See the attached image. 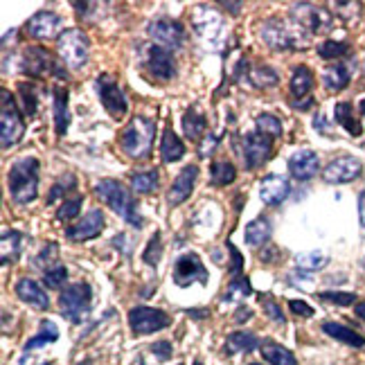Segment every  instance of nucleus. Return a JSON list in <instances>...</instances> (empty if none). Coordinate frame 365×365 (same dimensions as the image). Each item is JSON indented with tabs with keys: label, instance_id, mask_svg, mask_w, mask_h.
I'll return each mask as SVG.
<instances>
[{
	"label": "nucleus",
	"instance_id": "393cba45",
	"mask_svg": "<svg viewBox=\"0 0 365 365\" xmlns=\"http://www.w3.org/2000/svg\"><path fill=\"white\" fill-rule=\"evenodd\" d=\"M322 331L331 336L334 341H341V343H345L349 347H356V349H365V336H361L352 327L341 325V322H325V325H322Z\"/></svg>",
	"mask_w": 365,
	"mask_h": 365
},
{
	"label": "nucleus",
	"instance_id": "4be33fe9",
	"mask_svg": "<svg viewBox=\"0 0 365 365\" xmlns=\"http://www.w3.org/2000/svg\"><path fill=\"white\" fill-rule=\"evenodd\" d=\"M16 296L25 304L38 309V312H46V309H50L48 293L43 291V287H41L38 282H34V279H30V277H23L16 282Z\"/></svg>",
	"mask_w": 365,
	"mask_h": 365
},
{
	"label": "nucleus",
	"instance_id": "e2e57ef3",
	"mask_svg": "<svg viewBox=\"0 0 365 365\" xmlns=\"http://www.w3.org/2000/svg\"><path fill=\"white\" fill-rule=\"evenodd\" d=\"M250 365H259V363H250Z\"/></svg>",
	"mask_w": 365,
	"mask_h": 365
},
{
	"label": "nucleus",
	"instance_id": "864d4df0",
	"mask_svg": "<svg viewBox=\"0 0 365 365\" xmlns=\"http://www.w3.org/2000/svg\"><path fill=\"white\" fill-rule=\"evenodd\" d=\"M215 145H217V138L215 135H205V143L201 147V158H210V153H212Z\"/></svg>",
	"mask_w": 365,
	"mask_h": 365
},
{
	"label": "nucleus",
	"instance_id": "c85d7f7f",
	"mask_svg": "<svg viewBox=\"0 0 365 365\" xmlns=\"http://www.w3.org/2000/svg\"><path fill=\"white\" fill-rule=\"evenodd\" d=\"M205 129H207V118L203 110L199 106L187 108L185 115H182V131H185V135L190 140H201Z\"/></svg>",
	"mask_w": 365,
	"mask_h": 365
},
{
	"label": "nucleus",
	"instance_id": "f03ea898",
	"mask_svg": "<svg viewBox=\"0 0 365 365\" xmlns=\"http://www.w3.org/2000/svg\"><path fill=\"white\" fill-rule=\"evenodd\" d=\"M95 194L100 196V199L113 210L118 217H122L126 223H131V226L140 228L143 226V219L138 215V205H135V199L131 192H126V187L122 182L113 180V178H104L95 185Z\"/></svg>",
	"mask_w": 365,
	"mask_h": 365
},
{
	"label": "nucleus",
	"instance_id": "a18cd8bd",
	"mask_svg": "<svg viewBox=\"0 0 365 365\" xmlns=\"http://www.w3.org/2000/svg\"><path fill=\"white\" fill-rule=\"evenodd\" d=\"M160 257H163V246H160V232H156L149 240V244H147V250L143 252V259L149 264V266H158V262H160Z\"/></svg>",
	"mask_w": 365,
	"mask_h": 365
},
{
	"label": "nucleus",
	"instance_id": "2f4dec72",
	"mask_svg": "<svg viewBox=\"0 0 365 365\" xmlns=\"http://www.w3.org/2000/svg\"><path fill=\"white\" fill-rule=\"evenodd\" d=\"M262 356L271 365H298L296 356H293L287 347H282L279 343H273V341L262 343Z\"/></svg>",
	"mask_w": 365,
	"mask_h": 365
},
{
	"label": "nucleus",
	"instance_id": "ddd939ff",
	"mask_svg": "<svg viewBox=\"0 0 365 365\" xmlns=\"http://www.w3.org/2000/svg\"><path fill=\"white\" fill-rule=\"evenodd\" d=\"M21 70L27 73L30 77H46V75H57V77H66L63 70L57 68L54 59L50 57V52L46 48H27L23 52L21 59Z\"/></svg>",
	"mask_w": 365,
	"mask_h": 365
},
{
	"label": "nucleus",
	"instance_id": "69168bd1",
	"mask_svg": "<svg viewBox=\"0 0 365 365\" xmlns=\"http://www.w3.org/2000/svg\"><path fill=\"white\" fill-rule=\"evenodd\" d=\"M363 66H365V61H363Z\"/></svg>",
	"mask_w": 365,
	"mask_h": 365
},
{
	"label": "nucleus",
	"instance_id": "13d9d810",
	"mask_svg": "<svg viewBox=\"0 0 365 365\" xmlns=\"http://www.w3.org/2000/svg\"><path fill=\"white\" fill-rule=\"evenodd\" d=\"M77 365H93V361H91V359H86V361H81V363H77Z\"/></svg>",
	"mask_w": 365,
	"mask_h": 365
},
{
	"label": "nucleus",
	"instance_id": "052dcab7",
	"mask_svg": "<svg viewBox=\"0 0 365 365\" xmlns=\"http://www.w3.org/2000/svg\"><path fill=\"white\" fill-rule=\"evenodd\" d=\"M192 365H203V363H201V361H194Z\"/></svg>",
	"mask_w": 365,
	"mask_h": 365
},
{
	"label": "nucleus",
	"instance_id": "3c124183",
	"mask_svg": "<svg viewBox=\"0 0 365 365\" xmlns=\"http://www.w3.org/2000/svg\"><path fill=\"white\" fill-rule=\"evenodd\" d=\"M149 349L156 354L158 361H170L172 359V343L170 341H158V343H153Z\"/></svg>",
	"mask_w": 365,
	"mask_h": 365
},
{
	"label": "nucleus",
	"instance_id": "de8ad7c7",
	"mask_svg": "<svg viewBox=\"0 0 365 365\" xmlns=\"http://www.w3.org/2000/svg\"><path fill=\"white\" fill-rule=\"evenodd\" d=\"M262 307H264V314L269 316L273 322H277V325H284V314H282V307H279L271 296H264L262 298Z\"/></svg>",
	"mask_w": 365,
	"mask_h": 365
},
{
	"label": "nucleus",
	"instance_id": "b1692460",
	"mask_svg": "<svg viewBox=\"0 0 365 365\" xmlns=\"http://www.w3.org/2000/svg\"><path fill=\"white\" fill-rule=\"evenodd\" d=\"M349 79H352V70H349L347 63H334L327 66L325 73H322V83L329 93H341L347 88Z\"/></svg>",
	"mask_w": 365,
	"mask_h": 365
},
{
	"label": "nucleus",
	"instance_id": "7ed1b4c3",
	"mask_svg": "<svg viewBox=\"0 0 365 365\" xmlns=\"http://www.w3.org/2000/svg\"><path fill=\"white\" fill-rule=\"evenodd\" d=\"M156 138V124L145 115H135L120 133V147L129 158H147Z\"/></svg>",
	"mask_w": 365,
	"mask_h": 365
},
{
	"label": "nucleus",
	"instance_id": "72a5a7b5",
	"mask_svg": "<svg viewBox=\"0 0 365 365\" xmlns=\"http://www.w3.org/2000/svg\"><path fill=\"white\" fill-rule=\"evenodd\" d=\"M246 77L255 88H271L277 83V75L275 70L269 66H257V68H248L246 63Z\"/></svg>",
	"mask_w": 365,
	"mask_h": 365
},
{
	"label": "nucleus",
	"instance_id": "1a4fd4ad",
	"mask_svg": "<svg viewBox=\"0 0 365 365\" xmlns=\"http://www.w3.org/2000/svg\"><path fill=\"white\" fill-rule=\"evenodd\" d=\"M172 325V318L163 309L153 307H133L129 312V327L135 336H147L153 331L167 329Z\"/></svg>",
	"mask_w": 365,
	"mask_h": 365
},
{
	"label": "nucleus",
	"instance_id": "58836bf2",
	"mask_svg": "<svg viewBox=\"0 0 365 365\" xmlns=\"http://www.w3.org/2000/svg\"><path fill=\"white\" fill-rule=\"evenodd\" d=\"M347 52H349V46L343 43V41H325V43L318 46V57L327 59V61L341 59V57H345Z\"/></svg>",
	"mask_w": 365,
	"mask_h": 365
},
{
	"label": "nucleus",
	"instance_id": "473e14b6",
	"mask_svg": "<svg viewBox=\"0 0 365 365\" xmlns=\"http://www.w3.org/2000/svg\"><path fill=\"white\" fill-rule=\"evenodd\" d=\"M235 178H237V170L228 160H217V163H212V167H210V180H212V185H217V187L230 185V182H235Z\"/></svg>",
	"mask_w": 365,
	"mask_h": 365
},
{
	"label": "nucleus",
	"instance_id": "2eb2a0df",
	"mask_svg": "<svg viewBox=\"0 0 365 365\" xmlns=\"http://www.w3.org/2000/svg\"><path fill=\"white\" fill-rule=\"evenodd\" d=\"M363 172V163L354 156H341L331 160L325 172H322V178L331 185H345V182H352L354 178H359V174Z\"/></svg>",
	"mask_w": 365,
	"mask_h": 365
},
{
	"label": "nucleus",
	"instance_id": "c03bdc74",
	"mask_svg": "<svg viewBox=\"0 0 365 365\" xmlns=\"http://www.w3.org/2000/svg\"><path fill=\"white\" fill-rule=\"evenodd\" d=\"M66 279H68V269L61 264L52 266V269H46V273H43V282L48 289H59Z\"/></svg>",
	"mask_w": 365,
	"mask_h": 365
},
{
	"label": "nucleus",
	"instance_id": "09e8293b",
	"mask_svg": "<svg viewBox=\"0 0 365 365\" xmlns=\"http://www.w3.org/2000/svg\"><path fill=\"white\" fill-rule=\"evenodd\" d=\"M226 246H228V252H230V262H228L230 266H228V273L237 279V277L242 275V271H244V257H242V252L235 248V244H232V242H228Z\"/></svg>",
	"mask_w": 365,
	"mask_h": 365
},
{
	"label": "nucleus",
	"instance_id": "9b49d317",
	"mask_svg": "<svg viewBox=\"0 0 365 365\" xmlns=\"http://www.w3.org/2000/svg\"><path fill=\"white\" fill-rule=\"evenodd\" d=\"M172 277H174V284H178V287H190L192 282L205 284L207 282V269L196 252H185V255H180L176 259Z\"/></svg>",
	"mask_w": 365,
	"mask_h": 365
},
{
	"label": "nucleus",
	"instance_id": "e433bc0d",
	"mask_svg": "<svg viewBox=\"0 0 365 365\" xmlns=\"http://www.w3.org/2000/svg\"><path fill=\"white\" fill-rule=\"evenodd\" d=\"M252 293L250 279L248 277H237L230 282L228 291L223 293V302H237V300H246Z\"/></svg>",
	"mask_w": 365,
	"mask_h": 365
},
{
	"label": "nucleus",
	"instance_id": "5fc2aeb1",
	"mask_svg": "<svg viewBox=\"0 0 365 365\" xmlns=\"http://www.w3.org/2000/svg\"><path fill=\"white\" fill-rule=\"evenodd\" d=\"M250 316H252V312L248 307H240L235 314V322H246V320H250Z\"/></svg>",
	"mask_w": 365,
	"mask_h": 365
},
{
	"label": "nucleus",
	"instance_id": "bf43d9fd",
	"mask_svg": "<svg viewBox=\"0 0 365 365\" xmlns=\"http://www.w3.org/2000/svg\"><path fill=\"white\" fill-rule=\"evenodd\" d=\"M361 115H365V100L361 102Z\"/></svg>",
	"mask_w": 365,
	"mask_h": 365
},
{
	"label": "nucleus",
	"instance_id": "5701e85b",
	"mask_svg": "<svg viewBox=\"0 0 365 365\" xmlns=\"http://www.w3.org/2000/svg\"><path fill=\"white\" fill-rule=\"evenodd\" d=\"M52 97H54V129H57V135H66L68 126H70V108H68V88L63 86H54L52 88Z\"/></svg>",
	"mask_w": 365,
	"mask_h": 365
},
{
	"label": "nucleus",
	"instance_id": "412c9836",
	"mask_svg": "<svg viewBox=\"0 0 365 365\" xmlns=\"http://www.w3.org/2000/svg\"><path fill=\"white\" fill-rule=\"evenodd\" d=\"M291 194V185L289 180L277 176V174H271L266 176L262 182H259V199L266 203V205H279L282 201L289 199Z\"/></svg>",
	"mask_w": 365,
	"mask_h": 365
},
{
	"label": "nucleus",
	"instance_id": "37998d69",
	"mask_svg": "<svg viewBox=\"0 0 365 365\" xmlns=\"http://www.w3.org/2000/svg\"><path fill=\"white\" fill-rule=\"evenodd\" d=\"M19 95H21L23 106H25V115L34 118L36 115V108H38V100H36L34 86H32V83H21V86H19Z\"/></svg>",
	"mask_w": 365,
	"mask_h": 365
},
{
	"label": "nucleus",
	"instance_id": "a878e982",
	"mask_svg": "<svg viewBox=\"0 0 365 365\" xmlns=\"http://www.w3.org/2000/svg\"><path fill=\"white\" fill-rule=\"evenodd\" d=\"M271 221L266 219V217H257V219H252L248 226H246V230H244V240H246V244L248 246H252V248H259V246H264L266 242L271 240Z\"/></svg>",
	"mask_w": 365,
	"mask_h": 365
},
{
	"label": "nucleus",
	"instance_id": "6e6552de",
	"mask_svg": "<svg viewBox=\"0 0 365 365\" xmlns=\"http://www.w3.org/2000/svg\"><path fill=\"white\" fill-rule=\"evenodd\" d=\"M0 133H3V149L19 145L25 135V120L16 106V100L3 91V110H0Z\"/></svg>",
	"mask_w": 365,
	"mask_h": 365
},
{
	"label": "nucleus",
	"instance_id": "f8f14e48",
	"mask_svg": "<svg viewBox=\"0 0 365 365\" xmlns=\"http://www.w3.org/2000/svg\"><path fill=\"white\" fill-rule=\"evenodd\" d=\"M149 36L167 50H178L185 43V27L174 19H156L149 25Z\"/></svg>",
	"mask_w": 365,
	"mask_h": 365
},
{
	"label": "nucleus",
	"instance_id": "6e6d98bb",
	"mask_svg": "<svg viewBox=\"0 0 365 365\" xmlns=\"http://www.w3.org/2000/svg\"><path fill=\"white\" fill-rule=\"evenodd\" d=\"M359 219H361L363 228H365V190H363L361 196H359Z\"/></svg>",
	"mask_w": 365,
	"mask_h": 365
},
{
	"label": "nucleus",
	"instance_id": "20e7f679",
	"mask_svg": "<svg viewBox=\"0 0 365 365\" xmlns=\"http://www.w3.org/2000/svg\"><path fill=\"white\" fill-rule=\"evenodd\" d=\"M304 30L298 23H287L282 19H269L262 25V41L273 50H296L307 43ZM302 50V48H300Z\"/></svg>",
	"mask_w": 365,
	"mask_h": 365
},
{
	"label": "nucleus",
	"instance_id": "0eeeda50",
	"mask_svg": "<svg viewBox=\"0 0 365 365\" xmlns=\"http://www.w3.org/2000/svg\"><path fill=\"white\" fill-rule=\"evenodd\" d=\"M61 314L73 320V322H81L83 316L91 312V304H93V289L86 282H77V284H68L61 291Z\"/></svg>",
	"mask_w": 365,
	"mask_h": 365
},
{
	"label": "nucleus",
	"instance_id": "f257e3e1",
	"mask_svg": "<svg viewBox=\"0 0 365 365\" xmlns=\"http://www.w3.org/2000/svg\"><path fill=\"white\" fill-rule=\"evenodd\" d=\"M7 185L14 203H32L38 196V160L27 156L14 163L7 174Z\"/></svg>",
	"mask_w": 365,
	"mask_h": 365
},
{
	"label": "nucleus",
	"instance_id": "49530a36",
	"mask_svg": "<svg viewBox=\"0 0 365 365\" xmlns=\"http://www.w3.org/2000/svg\"><path fill=\"white\" fill-rule=\"evenodd\" d=\"M320 300L339 304V307H349V304H354L356 296H354V293H345V291H322Z\"/></svg>",
	"mask_w": 365,
	"mask_h": 365
},
{
	"label": "nucleus",
	"instance_id": "603ef678",
	"mask_svg": "<svg viewBox=\"0 0 365 365\" xmlns=\"http://www.w3.org/2000/svg\"><path fill=\"white\" fill-rule=\"evenodd\" d=\"M289 309L296 316H302V318H312L314 316V307H309L304 300H289Z\"/></svg>",
	"mask_w": 365,
	"mask_h": 365
},
{
	"label": "nucleus",
	"instance_id": "680f3d73",
	"mask_svg": "<svg viewBox=\"0 0 365 365\" xmlns=\"http://www.w3.org/2000/svg\"><path fill=\"white\" fill-rule=\"evenodd\" d=\"M363 269H365V259H363Z\"/></svg>",
	"mask_w": 365,
	"mask_h": 365
},
{
	"label": "nucleus",
	"instance_id": "79ce46f5",
	"mask_svg": "<svg viewBox=\"0 0 365 365\" xmlns=\"http://www.w3.org/2000/svg\"><path fill=\"white\" fill-rule=\"evenodd\" d=\"M325 262H327V257L322 255V252H318V250H314V252H302V255L296 257L298 269H302V271H318V269H322V266H325Z\"/></svg>",
	"mask_w": 365,
	"mask_h": 365
},
{
	"label": "nucleus",
	"instance_id": "c756f323",
	"mask_svg": "<svg viewBox=\"0 0 365 365\" xmlns=\"http://www.w3.org/2000/svg\"><path fill=\"white\" fill-rule=\"evenodd\" d=\"M57 341H59V329H57V325H54L52 320H43V322H41L38 334H34L32 339L23 345V352H32V349L52 345V343H57Z\"/></svg>",
	"mask_w": 365,
	"mask_h": 365
},
{
	"label": "nucleus",
	"instance_id": "9d476101",
	"mask_svg": "<svg viewBox=\"0 0 365 365\" xmlns=\"http://www.w3.org/2000/svg\"><path fill=\"white\" fill-rule=\"evenodd\" d=\"M97 93H100V100L104 104V108L108 110L110 118H124L126 110H129V104H126V97L120 88V83L113 75H100L97 77Z\"/></svg>",
	"mask_w": 365,
	"mask_h": 365
},
{
	"label": "nucleus",
	"instance_id": "aec40b11",
	"mask_svg": "<svg viewBox=\"0 0 365 365\" xmlns=\"http://www.w3.org/2000/svg\"><path fill=\"white\" fill-rule=\"evenodd\" d=\"M320 170V158L312 149H300L289 158V172L298 180H312Z\"/></svg>",
	"mask_w": 365,
	"mask_h": 365
},
{
	"label": "nucleus",
	"instance_id": "8fccbe9b",
	"mask_svg": "<svg viewBox=\"0 0 365 365\" xmlns=\"http://www.w3.org/2000/svg\"><path fill=\"white\" fill-rule=\"evenodd\" d=\"M57 255H59V246L54 244V242L46 244V248L41 250V255L36 257V266H38V269H43V266H46V262H52V259H57Z\"/></svg>",
	"mask_w": 365,
	"mask_h": 365
},
{
	"label": "nucleus",
	"instance_id": "f704fd0d",
	"mask_svg": "<svg viewBox=\"0 0 365 365\" xmlns=\"http://www.w3.org/2000/svg\"><path fill=\"white\" fill-rule=\"evenodd\" d=\"M158 182H160L158 170L135 172V174L131 176V187H133V192H138V194H151L153 190L158 187Z\"/></svg>",
	"mask_w": 365,
	"mask_h": 365
},
{
	"label": "nucleus",
	"instance_id": "0e129e2a",
	"mask_svg": "<svg viewBox=\"0 0 365 365\" xmlns=\"http://www.w3.org/2000/svg\"><path fill=\"white\" fill-rule=\"evenodd\" d=\"M178 365H182V363H178Z\"/></svg>",
	"mask_w": 365,
	"mask_h": 365
},
{
	"label": "nucleus",
	"instance_id": "7c9ffc66",
	"mask_svg": "<svg viewBox=\"0 0 365 365\" xmlns=\"http://www.w3.org/2000/svg\"><path fill=\"white\" fill-rule=\"evenodd\" d=\"M255 347H259V339L250 331H235L228 334L226 341V352L228 354H240V352H252Z\"/></svg>",
	"mask_w": 365,
	"mask_h": 365
},
{
	"label": "nucleus",
	"instance_id": "6ab92c4d",
	"mask_svg": "<svg viewBox=\"0 0 365 365\" xmlns=\"http://www.w3.org/2000/svg\"><path fill=\"white\" fill-rule=\"evenodd\" d=\"M196 176H199V167H196V165L182 167V172L174 178L170 192H167V203L174 205V207L180 205V203H185L192 196V192H194Z\"/></svg>",
	"mask_w": 365,
	"mask_h": 365
},
{
	"label": "nucleus",
	"instance_id": "f3484780",
	"mask_svg": "<svg viewBox=\"0 0 365 365\" xmlns=\"http://www.w3.org/2000/svg\"><path fill=\"white\" fill-rule=\"evenodd\" d=\"M61 27V16L50 9H41L25 23V34L36 41H48L57 36V30Z\"/></svg>",
	"mask_w": 365,
	"mask_h": 365
},
{
	"label": "nucleus",
	"instance_id": "39448f33",
	"mask_svg": "<svg viewBox=\"0 0 365 365\" xmlns=\"http://www.w3.org/2000/svg\"><path fill=\"white\" fill-rule=\"evenodd\" d=\"M235 151L240 153L246 170H257L273 153V138L264 135L259 131H250L235 138Z\"/></svg>",
	"mask_w": 365,
	"mask_h": 365
},
{
	"label": "nucleus",
	"instance_id": "dca6fc26",
	"mask_svg": "<svg viewBox=\"0 0 365 365\" xmlns=\"http://www.w3.org/2000/svg\"><path fill=\"white\" fill-rule=\"evenodd\" d=\"M149 75L158 81H170L176 75V61L172 50H167L163 46H151L147 52V61H145Z\"/></svg>",
	"mask_w": 365,
	"mask_h": 365
},
{
	"label": "nucleus",
	"instance_id": "bb28decb",
	"mask_svg": "<svg viewBox=\"0 0 365 365\" xmlns=\"http://www.w3.org/2000/svg\"><path fill=\"white\" fill-rule=\"evenodd\" d=\"M160 156L165 163H178L182 156H185V145H182V140L174 133V129H170V126L163 131Z\"/></svg>",
	"mask_w": 365,
	"mask_h": 365
},
{
	"label": "nucleus",
	"instance_id": "cd10ccee",
	"mask_svg": "<svg viewBox=\"0 0 365 365\" xmlns=\"http://www.w3.org/2000/svg\"><path fill=\"white\" fill-rule=\"evenodd\" d=\"M334 118L349 135L359 138L363 133V124L354 118V104L352 102H339V104H336L334 106Z\"/></svg>",
	"mask_w": 365,
	"mask_h": 365
},
{
	"label": "nucleus",
	"instance_id": "4468645a",
	"mask_svg": "<svg viewBox=\"0 0 365 365\" xmlns=\"http://www.w3.org/2000/svg\"><path fill=\"white\" fill-rule=\"evenodd\" d=\"M314 73L307 66H296L291 70V79H289V91H291V100L293 106L307 110L312 106V91H314Z\"/></svg>",
	"mask_w": 365,
	"mask_h": 365
},
{
	"label": "nucleus",
	"instance_id": "4d7b16f0",
	"mask_svg": "<svg viewBox=\"0 0 365 365\" xmlns=\"http://www.w3.org/2000/svg\"><path fill=\"white\" fill-rule=\"evenodd\" d=\"M354 312H356V316L365 322V302H359L356 304V309H354Z\"/></svg>",
	"mask_w": 365,
	"mask_h": 365
},
{
	"label": "nucleus",
	"instance_id": "a211bd4d",
	"mask_svg": "<svg viewBox=\"0 0 365 365\" xmlns=\"http://www.w3.org/2000/svg\"><path fill=\"white\" fill-rule=\"evenodd\" d=\"M102 230H104V212L95 207L79 223L70 226L66 230V237L70 242H88V240H95V237H100Z\"/></svg>",
	"mask_w": 365,
	"mask_h": 365
},
{
	"label": "nucleus",
	"instance_id": "ea45409f",
	"mask_svg": "<svg viewBox=\"0 0 365 365\" xmlns=\"http://www.w3.org/2000/svg\"><path fill=\"white\" fill-rule=\"evenodd\" d=\"M77 187V178L75 174H63L57 182L52 185L50 194H48V205H52L57 199H61V196H66L70 190H75Z\"/></svg>",
	"mask_w": 365,
	"mask_h": 365
},
{
	"label": "nucleus",
	"instance_id": "c9c22d12",
	"mask_svg": "<svg viewBox=\"0 0 365 365\" xmlns=\"http://www.w3.org/2000/svg\"><path fill=\"white\" fill-rule=\"evenodd\" d=\"M23 244V235L16 230H5L3 232V264L7 266L9 262H16L21 255V246Z\"/></svg>",
	"mask_w": 365,
	"mask_h": 365
},
{
	"label": "nucleus",
	"instance_id": "4c0bfd02",
	"mask_svg": "<svg viewBox=\"0 0 365 365\" xmlns=\"http://www.w3.org/2000/svg\"><path fill=\"white\" fill-rule=\"evenodd\" d=\"M257 131L269 135V138H279L282 135V120L271 115V113H259L257 115Z\"/></svg>",
	"mask_w": 365,
	"mask_h": 365
},
{
	"label": "nucleus",
	"instance_id": "a19ab883",
	"mask_svg": "<svg viewBox=\"0 0 365 365\" xmlns=\"http://www.w3.org/2000/svg\"><path fill=\"white\" fill-rule=\"evenodd\" d=\"M81 203H83V196H81V194L73 196V199H63L61 207L57 210V219H59V221H63V223L73 221V219L79 215Z\"/></svg>",
	"mask_w": 365,
	"mask_h": 365
},
{
	"label": "nucleus",
	"instance_id": "423d86ee",
	"mask_svg": "<svg viewBox=\"0 0 365 365\" xmlns=\"http://www.w3.org/2000/svg\"><path fill=\"white\" fill-rule=\"evenodd\" d=\"M88 50H91V41L83 30L77 27H68L57 38V52L61 61L68 68H83V63L88 61Z\"/></svg>",
	"mask_w": 365,
	"mask_h": 365
}]
</instances>
